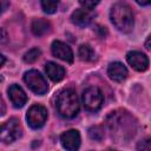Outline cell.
Returning a JSON list of instances; mask_svg holds the SVG:
<instances>
[{"label":"cell","instance_id":"6da1fadb","mask_svg":"<svg viewBox=\"0 0 151 151\" xmlns=\"http://www.w3.org/2000/svg\"><path fill=\"white\" fill-rule=\"evenodd\" d=\"M110 19L114 25V27L123 33L131 32L134 26L132 9L130 8L129 5L124 2H117L112 6L110 12Z\"/></svg>","mask_w":151,"mask_h":151},{"label":"cell","instance_id":"7a4b0ae2","mask_svg":"<svg viewBox=\"0 0 151 151\" xmlns=\"http://www.w3.org/2000/svg\"><path fill=\"white\" fill-rule=\"evenodd\" d=\"M55 107L63 118L71 119L76 117L79 112V100L76 91L66 88L59 92L55 100Z\"/></svg>","mask_w":151,"mask_h":151},{"label":"cell","instance_id":"3957f363","mask_svg":"<svg viewBox=\"0 0 151 151\" xmlns=\"http://www.w3.org/2000/svg\"><path fill=\"white\" fill-rule=\"evenodd\" d=\"M24 80H25L26 85L29 87V90L33 91L34 93L39 94V96L45 94L47 92V90H48V85H47L46 79L37 70L27 71L25 73V76H24Z\"/></svg>","mask_w":151,"mask_h":151},{"label":"cell","instance_id":"277c9868","mask_svg":"<svg viewBox=\"0 0 151 151\" xmlns=\"http://www.w3.org/2000/svg\"><path fill=\"white\" fill-rule=\"evenodd\" d=\"M81 100L85 110L96 112L101 107L104 98H103L101 91L97 86H90L83 92Z\"/></svg>","mask_w":151,"mask_h":151},{"label":"cell","instance_id":"5b68a950","mask_svg":"<svg viewBox=\"0 0 151 151\" xmlns=\"http://www.w3.org/2000/svg\"><path fill=\"white\" fill-rule=\"evenodd\" d=\"M21 136V129L19 122L15 118L7 120L0 125V142L5 144L13 143Z\"/></svg>","mask_w":151,"mask_h":151},{"label":"cell","instance_id":"8992f818","mask_svg":"<svg viewBox=\"0 0 151 151\" xmlns=\"http://www.w3.org/2000/svg\"><path fill=\"white\" fill-rule=\"evenodd\" d=\"M47 119V110L41 105H33L28 109L26 114V120L29 127L40 129L44 126Z\"/></svg>","mask_w":151,"mask_h":151},{"label":"cell","instance_id":"52a82bcc","mask_svg":"<svg viewBox=\"0 0 151 151\" xmlns=\"http://www.w3.org/2000/svg\"><path fill=\"white\" fill-rule=\"evenodd\" d=\"M126 60L130 66H132L136 71L143 72L146 71L149 67V59L147 57L139 52V51H131L126 54Z\"/></svg>","mask_w":151,"mask_h":151},{"label":"cell","instance_id":"ba28073f","mask_svg":"<svg viewBox=\"0 0 151 151\" xmlns=\"http://www.w3.org/2000/svg\"><path fill=\"white\" fill-rule=\"evenodd\" d=\"M52 53L54 57H57L60 60H64L66 63H73V52L68 45L60 40H54L52 42Z\"/></svg>","mask_w":151,"mask_h":151},{"label":"cell","instance_id":"9c48e42d","mask_svg":"<svg viewBox=\"0 0 151 151\" xmlns=\"http://www.w3.org/2000/svg\"><path fill=\"white\" fill-rule=\"evenodd\" d=\"M60 143L64 149L74 151L80 146V134L77 130H68L60 136Z\"/></svg>","mask_w":151,"mask_h":151},{"label":"cell","instance_id":"30bf717a","mask_svg":"<svg viewBox=\"0 0 151 151\" xmlns=\"http://www.w3.org/2000/svg\"><path fill=\"white\" fill-rule=\"evenodd\" d=\"M8 97L11 103L13 104L14 107H22L26 101H27V96L25 93V91L17 84H13L9 86L8 88Z\"/></svg>","mask_w":151,"mask_h":151},{"label":"cell","instance_id":"8fae6325","mask_svg":"<svg viewBox=\"0 0 151 151\" xmlns=\"http://www.w3.org/2000/svg\"><path fill=\"white\" fill-rule=\"evenodd\" d=\"M92 19H93V13L91 9H87V8L76 9L71 15L72 22L79 27H85V26L90 25Z\"/></svg>","mask_w":151,"mask_h":151},{"label":"cell","instance_id":"7c38bea8","mask_svg":"<svg viewBox=\"0 0 151 151\" xmlns=\"http://www.w3.org/2000/svg\"><path fill=\"white\" fill-rule=\"evenodd\" d=\"M107 74H109V77L113 81L122 83L127 77V70H126V67L122 63L114 61V63H111L109 65V67H107Z\"/></svg>","mask_w":151,"mask_h":151},{"label":"cell","instance_id":"4fadbf2b","mask_svg":"<svg viewBox=\"0 0 151 151\" xmlns=\"http://www.w3.org/2000/svg\"><path fill=\"white\" fill-rule=\"evenodd\" d=\"M45 71H46V74L48 76V78L54 83L63 80L65 77V68L61 65L53 63V61H48L45 65Z\"/></svg>","mask_w":151,"mask_h":151},{"label":"cell","instance_id":"5bb4252c","mask_svg":"<svg viewBox=\"0 0 151 151\" xmlns=\"http://www.w3.org/2000/svg\"><path fill=\"white\" fill-rule=\"evenodd\" d=\"M31 29L34 35L41 37L51 31V24L45 19H33L31 24Z\"/></svg>","mask_w":151,"mask_h":151},{"label":"cell","instance_id":"9a60e30c","mask_svg":"<svg viewBox=\"0 0 151 151\" xmlns=\"http://www.w3.org/2000/svg\"><path fill=\"white\" fill-rule=\"evenodd\" d=\"M78 54H79V58L84 61H93L96 59V53L94 51L92 50V47L87 44H83L80 45L79 50H78Z\"/></svg>","mask_w":151,"mask_h":151},{"label":"cell","instance_id":"2e32d148","mask_svg":"<svg viewBox=\"0 0 151 151\" xmlns=\"http://www.w3.org/2000/svg\"><path fill=\"white\" fill-rule=\"evenodd\" d=\"M40 1H41V7L45 13L53 14L57 12L58 6H59V0H40Z\"/></svg>","mask_w":151,"mask_h":151},{"label":"cell","instance_id":"e0dca14e","mask_svg":"<svg viewBox=\"0 0 151 151\" xmlns=\"http://www.w3.org/2000/svg\"><path fill=\"white\" fill-rule=\"evenodd\" d=\"M40 55H41V51H40L38 47L31 48L29 51H27V52L24 54V61L27 63V64H32V63L37 61Z\"/></svg>","mask_w":151,"mask_h":151},{"label":"cell","instance_id":"ac0fdd59","mask_svg":"<svg viewBox=\"0 0 151 151\" xmlns=\"http://www.w3.org/2000/svg\"><path fill=\"white\" fill-rule=\"evenodd\" d=\"M88 136H90L91 139L99 142V140H101V139L104 138V130H103V127L99 126V125L91 126V127L88 129Z\"/></svg>","mask_w":151,"mask_h":151},{"label":"cell","instance_id":"d6986e66","mask_svg":"<svg viewBox=\"0 0 151 151\" xmlns=\"http://www.w3.org/2000/svg\"><path fill=\"white\" fill-rule=\"evenodd\" d=\"M100 0H79V4L84 7V8H87V9H92L94 8L98 4H99Z\"/></svg>","mask_w":151,"mask_h":151},{"label":"cell","instance_id":"ffe728a7","mask_svg":"<svg viewBox=\"0 0 151 151\" xmlns=\"http://www.w3.org/2000/svg\"><path fill=\"white\" fill-rule=\"evenodd\" d=\"M137 149H142V150H150L151 149V143H150V138L144 139L143 142H140L137 146Z\"/></svg>","mask_w":151,"mask_h":151},{"label":"cell","instance_id":"44dd1931","mask_svg":"<svg viewBox=\"0 0 151 151\" xmlns=\"http://www.w3.org/2000/svg\"><path fill=\"white\" fill-rule=\"evenodd\" d=\"M8 1L7 0H0V14H2L6 9H7V7H8Z\"/></svg>","mask_w":151,"mask_h":151},{"label":"cell","instance_id":"7402d4cb","mask_svg":"<svg viewBox=\"0 0 151 151\" xmlns=\"http://www.w3.org/2000/svg\"><path fill=\"white\" fill-rule=\"evenodd\" d=\"M7 41V33L4 28H0V44H4Z\"/></svg>","mask_w":151,"mask_h":151},{"label":"cell","instance_id":"603a6c76","mask_svg":"<svg viewBox=\"0 0 151 151\" xmlns=\"http://www.w3.org/2000/svg\"><path fill=\"white\" fill-rule=\"evenodd\" d=\"M136 2L142 5V6H146V5H149L151 2V0H136Z\"/></svg>","mask_w":151,"mask_h":151},{"label":"cell","instance_id":"cb8c5ba5","mask_svg":"<svg viewBox=\"0 0 151 151\" xmlns=\"http://www.w3.org/2000/svg\"><path fill=\"white\" fill-rule=\"evenodd\" d=\"M5 61H6V59H5V57H4V55H2L1 53H0V67H1V66H2L4 64H5Z\"/></svg>","mask_w":151,"mask_h":151},{"label":"cell","instance_id":"d4e9b609","mask_svg":"<svg viewBox=\"0 0 151 151\" xmlns=\"http://www.w3.org/2000/svg\"><path fill=\"white\" fill-rule=\"evenodd\" d=\"M150 40H151V37H149L147 40H146V42H145V47H146V50H150Z\"/></svg>","mask_w":151,"mask_h":151}]
</instances>
